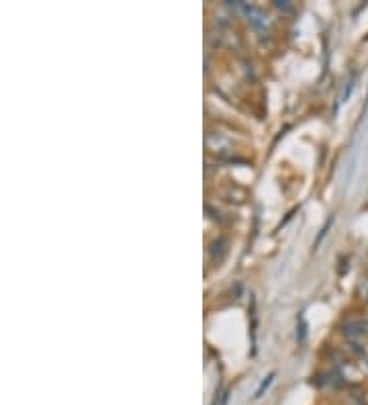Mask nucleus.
Segmentation results:
<instances>
[{"mask_svg":"<svg viewBox=\"0 0 368 405\" xmlns=\"http://www.w3.org/2000/svg\"><path fill=\"white\" fill-rule=\"evenodd\" d=\"M342 334L348 342H365L368 338V319L365 317H350L342 326Z\"/></svg>","mask_w":368,"mask_h":405,"instance_id":"f257e3e1","label":"nucleus"},{"mask_svg":"<svg viewBox=\"0 0 368 405\" xmlns=\"http://www.w3.org/2000/svg\"><path fill=\"white\" fill-rule=\"evenodd\" d=\"M272 379H274V373H270L268 377H266V381H262V385H260V389L256 391V397H262V393H264V389L272 383Z\"/></svg>","mask_w":368,"mask_h":405,"instance_id":"423d86ee","label":"nucleus"},{"mask_svg":"<svg viewBox=\"0 0 368 405\" xmlns=\"http://www.w3.org/2000/svg\"><path fill=\"white\" fill-rule=\"evenodd\" d=\"M274 6H276V8H282V10H291V4H289V2H282V0H276Z\"/></svg>","mask_w":368,"mask_h":405,"instance_id":"6e6552de","label":"nucleus"},{"mask_svg":"<svg viewBox=\"0 0 368 405\" xmlns=\"http://www.w3.org/2000/svg\"><path fill=\"white\" fill-rule=\"evenodd\" d=\"M358 295H360V299L368 301V276H365V278L358 282Z\"/></svg>","mask_w":368,"mask_h":405,"instance_id":"39448f33","label":"nucleus"},{"mask_svg":"<svg viewBox=\"0 0 368 405\" xmlns=\"http://www.w3.org/2000/svg\"><path fill=\"white\" fill-rule=\"evenodd\" d=\"M225 246H228V242H225L223 238L215 240V242H213V246H211V256H213V258H217V252H219V256H221V254H225Z\"/></svg>","mask_w":368,"mask_h":405,"instance_id":"20e7f679","label":"nucleus"},{"mask_svg":"<svg viewBox=\"0 0 368 405\" xmlns=\"http://www.w3.org/2000/svg\"><path fill=\"white\" fill-rule=\"evenodd\" d=\"M352 354H356V356H367V346H365V342H348V346H346Z\"/></svg>","mask_w":368,"mask_h":405,"instance_id":"7ed1b4c3","label":"nucleus"},{"mask_svg":"<svg viewBox=\"0 0 368 405\" xmlns=\"http://www.w3.org/2000/svg\"><path fill=\"white\" fill-rule=\"evenodd\" d=\"M352 405H368V402L363 397V395L354 393V395H352Z\"/></svg>","mask_w":368,"mask_h":405,"instance_id":"0eeeda50","label":"nucleus"},{"mask_svg":"<svg viewBox=\"0 0 368 405\" xmlns=\"http://www.w3.org/2000/svg\"><path fill=\"white\" fill-rule=\"evenodd\" d=\"M207 149H211V151H215V154H230L232 151V141L225 137V135H221L219 132H211V134H207Z\"/></svg>","mask_w":368,"mask_h":405,"instance_id":"f03ea898","label":"nucleus"}]
</instances>
